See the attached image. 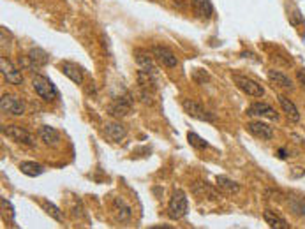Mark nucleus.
Returning a JSON list of instances; mask_svg holds the SVG:
<instances>
[{
	"label": "nucleus",
	"instance_id": "f257e3e1",
	"mask_svg": "<svg viewBox=\"0 0 305 229\" xmlns=\"http://www.w3.org/2000/svg\"><path fill=\"white\" fill-rule=\"evenodd\" d=\"M32 87L34 90H36V94L41 97L42 100H46V103H50V100L58 97V90L53 85V81L42 74H36L32 78Z\"/></svg>",
	"mask_w": 305,
	"mask_h": 229
},
{
	"label": "nucleus",
	"instance_id": "f03ea898",
	"mask_svg": "<svg viewBox=\"0 0 305 229\" xmlns=\"http://www.w3.org/2000/svg\"><path fill=\"white\" fill-rule=\"evenodd\" d=\"M187 208H189V203H187V196L182 191H175V194L171 196L170 203H168V215L171 219H182L187 213Z\"/></svg>",
	"mask_w": 305,
	"mask_h": 229
},
{
	"label": "nucleus",
	"instance_id": "7ed1b4c3",
	"mask_svg": "<svg viewBox=\"0 0 305 229\" xmlns=\"http://www.w3.org/2000/svg\"><path fill=\"white\" fill-rule=\"evenodd\" d=\"M182 108L189 116H193V118L196 120H201V122H214V120H216V116L210 113V111H206L201 104H198L196 100L193 99H183Z\"/></svg>",
	"mask_w": 305,
	"mask_h": 229
},
{
	"label": "nucleus",
	"instance_id": "20e7f679",
	"mask_svg": "<svg viewBox=\"0 0 305 229\" xmlns=\"http://www.w3.org/2000/svg\"><path fill=\"white\" fill-rule=\"evenodd\" d=\"M2 133L6 136H9L11 139H14V141L21 143V145H27V146L36 145V138L32 136V133H29V131L23 129V127H19V125H4Z\"/></svg>",
	"mask_w": 305,
	"mask_h": 229
},
{
	"label": "nucleus",
	"instance_id": "39448f33",
	"mask_svg": "<svg viewBox=\"0 0 305 229\" xmlns=\"http://www.w3.org/2000/svg\"><path fill=\"white\" fill-rule=\"evenodd\" d=\"M233 81L245 95H249V97H263L265 95V88L261 87L260 83H256L254 80H249V78L240 76V74H234Z\"/></svg>",
	"mask_w": 305,
	"mask_h": 229
},
{
	"label": "nucleus",
	"instance_id": "423d86ee",
	"mask_svg": "<svg viewBox=\"0 0 305 229\" xmlns=\"http://www.w3.org/2000/svg\"><path fill=\"white\" fill-rule=\"evenodd\" d=\"M0 108H2L4 113H9L13 116H21L25 113V104H23V100L11 94L2 95V99H0Z\"/></svg>",
	"mask_w": 305,
	"mask_h": 229
},
{
	"label": "nucleus",
	"instance_id": "0eeeda50",
	"mask_svg": "<svg viewBox=\"0 0 305 229\" xmlns=\"http://www.w3.org/2000/svg\"><path fill=\"white\" fill-rule=\"evenodd\" d=\"M0 71H2V76L6 78L7 83H11V85L23 83V74L16 69V65H14L11 60H7L6 57L0 58Z\"/></svg>",
	"mask_w": 305,
	"mask_h": 229
},
{
	"label": "nucleus",
	"instance_id": "6e6552de",
	"mask_svg": "<svg viewBox=\"0 0 305 229\" xmlns=\"http://www.w3.org/2000/svg\"><path fill=\"white\" fill-rule=\"evenodd\" d=\"M132 108V100L129 95H124V97H116L115 100H113L111 104H109L108 108V113L113 116V118H124V116L129 115V111H131Z\"/></svg>",
	"mask_w": 305,
	"mask_h": 229
},
{
	"label": "nucleus",
	"instance_id": "1a4fd4ad",
	"mask_svg": "<svg viewBox=\"0 0 305 229\" xmlns=\"http://www.w3.org/2000/svg\"><path fill=\"white\" fill-rule=\"evenodd\" d=\"M152 57L155 58V60L159 62L164 67H177L178 65V58L177 55H173V52H170L168 48H162V46H154L152 48Z\"/></svg>",
	"mask_w": 305,
	"mask_h": 229
},
{
	"label": "nucleus",
	"instance_id": "9d476101",
	"mask_svg": "<svg viewBox=\"0 0 305 229\" xmlns=\"http://www.w3.org/2000/svg\"><path fill=\"white\" fill-rule=\"evenodd\" d=\"M247 113L252 115V116H260V118L275 120V122L279 120V113H277V111L267 103H252L251 106H249Z\"/></svg>",
	"mask_w": 305,
	"mask_h": 229
},
{
	"label": "nucleus",
	"instance_id": "9b49d317",
	"mask_svg": "<svg viewBox=\"0 0 305 229\" xmlns=\"http://www.w3.org/2000/svg\"><path fill=\"white\" fill-rule=\"evenodd\" d=\"M247 131H249V133H251L252 136H256V138L265 139V141H268V139L273 138L272 127L267 125L265 122H249V123H247Z\"/></svg>",
	"mask_w": 305,
	"mask_h": 229
},
{
	"label": "nucleus",
	"instance_id": "f8f14e48",
	"mask_svg": "<svg viewBox=\"0 0 305 229\" xmlns=\"http://www.w3.org/2000/svg\"><path fill=\"white\" fill-rule=\"evenodd\" d=\"M277 99H279V104H280V108H283V111L286 113V116L291 122H298L300 120V111H298V108L295 106V103H293L289 97L286 95H277Z\"/></svg>",
	"mask_w": 305,
	"mask_h": 229
},
{
	"label": "nucleus",
	"instance_id": "ddd939ff",
	"mask_svg": "<svg viewBox=\"0 0 305 229\" xmlns=\"http://www.w3.org/2000/svg\"><path fill=\"white\" fill-rule=\"evenodd\" d=\"M60 71L64 72V74L67 76L71 81H74V83H78V85L83 83V71H81L76 64H71V62H62Z\"/></svg>",
	"mask_w": 305,
	"mask_h": 229
},
{
	"label": "nucleus",
	"instance_id": "4468645a",
	"mask_svg": "<svg viewBox=\"0 0 305 229\" xmlns=\"http://www.w3.org/2000/svg\"><path fill=\"white\" fill-rule=\"evenodd\" d=\"M104 133H106L109 139H113L115 143H120L124 138H126L127 131L120 122H109V123H106V127H104Z\"/></svg>",
	"mask_w": 305,
	"mask_h": 229
},
{
	"label": "nucleus",
	"instance_id": "2eb2a0df",
	"mask_svg": "<svg viewBox=\"0 0 305 229\" xmlns=\"http://www.w3.org/2000/svg\"><path fill=\"white\" fill-rule=\"evenodd\" d=\"M263 219L272 229H289L288 220L284 217H280L279 213H275V210H265Z\"/></svg>",
	"mask_w": 305,
	"mask_h": 229
},
{
	"label": "nucleus",
	"instance_id": "dca6fc26",
	"mask_svg": "<svg viewBox=\"0 0 305 229\" xmlns=\"http://www.w3.org/2000/svg\"><path fill=\"white\" fill-rule=\"evenodd\" d=\"M27 58H29V64L32 65V67H44L50 62V55L41 48H32L29 52V55H27Z\"/></svg>",
	"mask_w": 305,
	"mask_h": 229
},
{
	"label": "nucleus",
	"instance_id": "f3484780",
	"mask_svg": "<svg viewBox=\"0 0 305 229\" xmlns=\"http://www.w3.org/2000/svg\"><path fill=\"white\" fill-rule=\"evenodd\" d=\"M191 4H193V9L198 18L208 19L214 14V6L210 0H191Z\"/></svg>",
	"mask_w": 305,
	"mask_h": 229
},
{
	"label": "nucleus",
	"instance_id": "a211bd4d",
	"mask_svg": "<svg viewBox=\"0 0 305 229\" xmlns=\"http://www.w3.org/2000/svg\"><path fill=\"white\" fill-rule=\"evenodd\" d=\"M39 138L42 139V143H46V145L50 146H55L60 143V134H58V131L50 125H42L41 129H39Z\"/></svg>",
	"mask_w": 305,
	"mask_h": 229
},
{
	"label": "nucleus",
	"instance_id": "6ab92c4d",
	"mask_svg": "<svg viewBox=\"0 0 305 229\" xmlns=\"http://www.w3.org/2000/svg\"><path fill=\"white\" fill-rule=\"evenodd\" d=\"M19 171L23 174H27V176L36 178L39 174L44 173V166L39 164V162H34V161H23L21 164H19Z\"/></svg>",
	"mask_w": 305,
	"mask_h": 229
},
{
	"label": "nucleus",
	"instance_id": "aec40b11",
	"mask_svg": "<svg viewBox=\"0 0 305 229\" xmlns=\"http://www.w3.org/2000/svg\"><path fill=\"white\" fill-rule=\"evenodd\" d=\"M136 62H138V65H139V69H142V71L152 72V74L155 72V64H154L152 57L148 55L147 52H142V49H138V52H136Z\"/></svg>",
	"mask_w": 305,
	"mask_h": 229
},
{
	"label": "nucleus",
	"instance_id": "412c9836",
	"mask_svg": "<svg viewBox=\"0 0 305 229\" xmlns=\"http://www.w3.org/2000/svg\"><path fill=\"white\" fill-rule=\"evenodd\" d=\"M216 184H217V187L221 189L224 194H237V192H240V185L237 184V182H233L231 178H228V176H217L216 178Z\"/></svg>",
	"mask_w": 305,
	"mask_h": 229
},
{
	"label": "nucleus",
	"instance_id": "4be33fe9",
	"mask_svg": "<svg viewBox=\"0 0 305 229\" xmlns=\"http://www.w3.org/2000/svg\"><path fill=\"white\" fill-rule=\"evenodd\" d=\"M268 78L272 83H275L277 87L286 88V90H293V87H295L293 81L289 80L286 74H283V72H279V71H268Z\"/></svg>",
	"mask_w": 305,
	"mask_h": 229
},
{
	"label": "nucleus",
	"instance_id": "5701e85b",
	"mask_svg": "<svg viewBox=\"0 0 305 229\" xmlns=\"http://www.w3.org/2000/svg\"><path fill=\"white\" fill-rule=\"evenodd\" d=\"M288 208L293 215L305 217V201L298 196H288Z\"/></svg>",
	"mask_w": 305,
	"mask_h": 229
},
{
	"label": "nucleus",
	"instance_id": "b1692460",
	"mask_svg": "<svg viewBox=\"0 0 305 229\" xmlns=\"http://www.w3.org/2000/svg\"><path fill=\"white\" fill-rule=\"evenodd\" d=\"M41 205H42V208H44V212L48 213L50 217H53L57 222H62L64 220V215H62V212H60V208L58 207H55L53 203H50V201H41Z\"/></svg>",
	"mask_w": 305,
	"mask_h": 229
},
{
	"label": "nucleus",
	"instance_id": "393cba45",
	"mask_svg": "<svg viewBox=\"0 0 305 229\" xmlns=\"http://www.w3.org/2000/svg\"><path fill=\"white\" fill-rule=\"evenodd\" d=\"M113 205H115L116 215H119L120 220H129V219H131V208H129L122 199H119V197H116V199L113 201Z\"/></svg>",
	"mask_w": 305,
	"mask_h": 229
},
{
	"label": "nucleus",
	"instance_id": "a878e982",
	"mask_svg": "<svg viewBox=\"0 0 305 229\" xmlns=\"http://www.w3.org/2000/svg\"><path fill=\"white\" fill-rule=\"evenodd\" d=\"M194 192H196V196H205V194H206L210 199H217V196H219V194L214 191L210 185H205V184H196V185H194Z\"/></svg>",
	"mask_w": 305,
	"mask_h": 229
},
{
	"label": "nucleus",
	"instance_id": "bb28decb",
	"mask_svg": "<svg viewBox=\"0 0 305 229\" xmlns=\"http://www.w3.org/2000/svg\"><path fill=\"white\" fill-rule=\"evenodd\" d=\"M187 141H189V145L194 146V148H206V146H208V143H206L203 138H199L196 133L187 134Z\"/></svg>",
	"mask_w": 305,
	"mask_h": 229
},
{
	"label": "nucleus",
	"instance_id": "cd10ccee",
	"mask_svg": "<svg viewBox=\"0 0 305 229\" xmlns=\"http://www.w3.org/2000/svg\"><path fill=\"white\" fill-rule=\"evenodd\" d=\"M296 80H298L300 87H302L305 92V69H298V71H296Z\"/></svg>",
	"mask_w": 305,
	"mask_h": 229
},
{
	"label": "nucleus",
	"instance_id": "c85d7f7f",
	"mask_svg": "<svg viewBox=\"0 0 305 229\" xmlns=\"http://www.w3.org/2000/svg\"><path fill=\"white\" fill-rule=\"evenodd\" d=\"M279 157H280V159H286V157H288L286 150H284V148H280V150H279Z\"/></svg>",
	"mask_w": 305,
	"mask_h": 229
}]
</instances>
